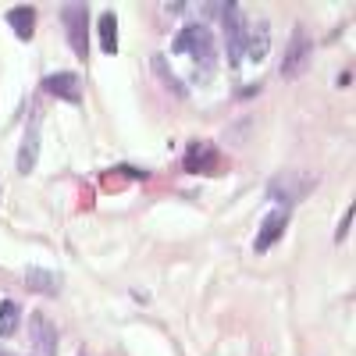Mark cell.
<instances>
[{
  "mask_svg": "<svg viewBox=\"0 0 356 356\" xmlns=\"http://www.w3.org/2000/svg\"><path fill=\"white\" fill-rule=\"evenodd\" d=\"M171 50H175L178 57H189V61H193L196 68H203V72H211V68H214V57H218L214 36H211V29H207V25H189V29H182V33L175 36Z\"/></svg>",
  "mask_w": 356,
  "mask_h": 356,
  "instance_id": "1",
  "label": "cell"
},
{
  "mask_svg": "<svg viewBox=\"0 0 356 356\" xmlns=\"http://www.w3.org/2000/svg\"><path fill=\"white\" fill-rule=\"evenodd\" d=\"M310 57H314L310 36L303 33V29H296L292 43H289V50H285V57H282V79H300V75L307 72V65H310Z\"/></svg>",
  "mask_w": 356,
  "mask_h": 356,
  "instance_id": "2",
  "label": "cell"
},
{
  "mask_svg": "<svg viewBox=\"0 0 356 356\" xmlns=\"http://www.w3.org/2000/svg\"><path fill=\"white\" fill-rule=\"evenodd\" d=\"M86 4H65L61 8V22H65V33H68V43L75 50V57H82L86 61V54H89V43H86Z\"/></svg>",
  "mask_w": 356,
  "mask_h": 356,
  "instance_id": "3",
  "label": "cell"
},
{
  "mask_svg": "<svg viewBox=\"0 0 356 356\" xmlns=\"http://www.w3.org/2000/svg\"><path fill=\"white\" fill-rule=\"evenodd\" d=\"M243 36H246V18L239 11V4L225 8V43H228V65L243 61Z\"/></svg>",
  "mask_w": 356,
  "mask_h": 356,
  "instance_id": "4",
  "label": "cell"
},
{
  "mask_svg": "<svg viewBox=\"0 0 356 356\" xmlns=\"http://www.w3.org/2000/svg\"><path fill=\"white\" fill-rule=\"evenodd\" d=\"M267 50H271V25H267L264 18L246 25V36H243V57H250V61H264Z\"/></svg>",
  "mask_w": 356,
  "mask_h": 356,
  "instance_id": "5",
  "label": "cell"
},
{
  "mask_svg": "<svg viewBox=\"0 0 356 356\" xmlns=\"http://www.w3.org/2000/svg\"><path fill=\"white\" fill-rule=\"evenodd\" d=\"M285 228H289V207H278V211H271V214H267V221L260 225L253 250H257V253L271 250V243H278V235H282Z\"/></svg>",
  "mask_w": 356,
  "mask_h": 356,
  "instance_id": "6",
  "label": "cell"
},
{
  "mask_svg": "<svg viewBox=\"0 0 356 356\" xmlns=\"http://www.w3.org/2000/svg\"><path fill=\"white\" fill-rule=\"evenodd\" d=\"M43 89H47V93H54L57 100H68V104H79V100H82V89H79V75H75V72L47 75V79H43Z\"/></svg>",
  "mask_w": 356,
  "mask_h": 356,
  "instance_id": "7",
  "label": "cell"
},
{
  "mask_svg": "<svg viewBox=\"0 0 356 356\" xmlns=\"http://www.w3.org/2000/svg\"><path fill=\"white\" fill-rule=\"evenodd\" d=\"M36 157H40V114H33V122H29V129H25L22 150H18V171L29 175L36 168Z\"/></svg>",
  "mask_w": 356,
  "mask_h": 356,
  "instance_id": "8",
  "label": "cell"
},
{
  "mask_svg": "<svg viewBox=\"0 0 356 356\" xmlns=\"http://www.w3.org/2000/svg\"><path fill=\"white\" fill-rule=\"evenodd\" d=\"M214 164H218V150H214V143H189L186 161H182V168H186L189 175L214 171Z\"/></svg>",
  "mask_w": 356,
  "mask_h": 356,
  "instance_id": "9",
  "label": "cell"
},
{
  "mask_svg": "<svg viewBox=\"0 0 356 356\" xmlns=\"http://www.w3.org/2000/svg\"><path fill=\"white\" fill-rule=\"evenodd\" d=\"M33 342H36V356H57V328L43 314H33Z\"/></svg>",
  "mask_w": 356,
  "mask_h": 356,
  "instance_id": "10",
  "label": "cell"
},
{
  "mask_svg": "<svg viewBox=\"0 0 356 356\" xmlns=\"http://www.w3.org/2000/svg\"><path fill=\"white\" fill-rule=\"evenodd\" d=\"M25 285L33 292H43V296H57V292H61V275H57V271H43V267H29V271H25Z\"/></svg>",
  "mask_w": 356,
  "mask_h": 356,
  "instance_id": "11",
  "label": "cell"
},
{
  "mask_svg": "<svg viewBox=\"0 0 356 356\" xmlns=\"http://www.w3.org/2000/svg\"><path fill=\"white\" fill-rule=\"evenodd\" d=\"M8 25L15 29V36L18 40H33V33H36V8H11L8 11Z\"/></svg>",
  "mask_w": 356,
  "mask_h": 356,
  "instance_id": "12",
  "label": "cell"
},
{
  "mask_svg": "<svg viewBox=\"0 0 356 356\" xmlns=\"http://www.w3.org/2000/svg\"><path fill=\"white\" fill-rule=\"evenodd\" d=\"M18 321H22V307L15 300L0 303V335H15L18 332Z\"/></svg>",
  "mask_w": 356,
  "mask_h": 356,
  "instance_id": "13",
  "label": "cell"
},
{
  "mask_svg": "<svg viewBox=\"0 0 356 356\" xmlns=\"http://www.w3.org/2000/svg\"><path fill=\"white\" fill-rule=\"evenodd\" d=\"M100 47H104L107 54L118 50V18H114V11L100 15Z\"/></svg>",
  "mask_w": 356,
  "mask_h": 356,
  "instance_id": "14",
  "label": "cell"
},
{
  "mask_svg": "<svg viewBox=\"0 0 356 356\" xmlns=\"http://www.w3.org/2000/svg\"><path fill=\"white\" fill-rule=\"evenodd\" d=\"M349 225H353V211H346V218H342V225H339V232H335V243H342L346 235H349Z\"/></svg>",
  "mask_w": 356,
  "mask_h": 356,
  "instance_id": "15",
  "label": "cell"
}]
</instances>
